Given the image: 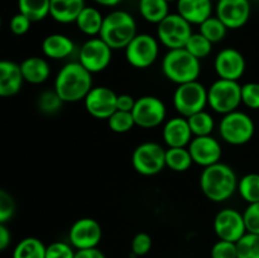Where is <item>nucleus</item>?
<instances>
[{
  "mask_svg": "<svg viewBox=\"0 0 259 258\" xmlns=\"http://www.w3.org/2000/svg\"><path fill=\"white\" fill-rule=\"evenodd\" d=\"M93 89V73L80 62L66 63L55 78V89L63 103L83 100Z\"/></svg>",
  "mask_w": 259,
  "mask_h": 258,
  "instance_id": "nucleus-1",
  "label": "nucleus"
},
{
  "mask_svg": "<svg viewBox=\"0 0 259 258\" xmlns=\"http://www.w3.org/2000/svg\"><path fill=\"white\" fill-rule=\"evenodd\" d=\"M238 177L228 164L218 163L207 166L200 175L201 191L210 201L223 202L234 195L238 189Z\"/></svg>",
  "mask_w": 259,
  "mask_h": 258,
  "instance_id": "nucleus-2",
  "label": "nucleus"
},
{
  "mask_svg": "<svg viewBox=\"0 0 259 258\" xmlns=\"http://www.w3.org/2000/svg\"><path fill=\"white\" fill-rule=\"evenodd\" d=\"M137 35V23L129 13L114 10L104 17L99 37L111 50H125L126 46Z\"/></svg>",
  "mask_w": 259,
  "mask_h": 258,
  "instance_id": "nucleus-3",
  "label": "nucleus"
},
{
  "mask_svg": "<svg viewBox=\"0 0 259 258\" xmlns=\"http://www.w3.org/2000/svg\"><path fill=\"white\" fill-rule=\"evenodd\" d=\"M162 72L171 82L181 85L197 81L201 73V63L185 48L168 50L162 60Z\"/></svg>",
  "mask_w": 259,
  "mask_h": 258,
  "instance_id": "nucleus-4",
  "label": "nucleus"
},
{
  "mask_svg": "<svg viewBox=\"0 0 259 258\" xmlns=\"http://www.w3.org/2000/svg\"><path fill=\"white\" fill-rule=\"evenodd\" d=\"M242 104V85L238 81H214L207 89V105L218 114H229L238 110Z\"/></svg>",
  "mask_w": 259,
  "mask_h": 258,
  "instance_id": "nucleus-5",
  "label": "nucleus"
},
{
  "mask_svg": "<svg viewBox=\"0 0 259 258\" xmlns=\"http://www.w3.org/2000/svg\"><path fill=\"white\" fill-rule=\"evenodd\" d=\"M254 121L248 114L235 110L223 115L219 124L220 137L232 146L248 143L254 136Z\"/></svg>",
  "mask_w": 259,
  "mask_h": 258,
  "instance_id": "nucleus-6",
  "label": "nucleus"
},
{
  "mask_svg": "<svg viewBox=\"0 0 259 258\" xmlns=\"http://www.w3.org/2000/svg\"><path fill=\"white\" fill-rule=\"evenodd\" d=\"M207 105V89L199 81L181 83L174 93V106L181 116L189 118Z\"/></svg>",
  "mask_w": 259,
  "mask_h": 258,
  "instance_id": "nucleus-7",
  "label": "nucleus"
},
{
  "mask_svg": "<svg viewBox=\"0 0 259 258\" xmlns=\"http://www.w3.org/2000/svg\"><path fill=\"white\" fill-rule=\"evenodd\" d=\"M132 164L142 176H154L166 167V149L156 142L141 143L132 154Z\"/></svg>",
  "mask_w": 259,
  "mask_h": 258,
  "instance_id": "nucleus-8",
  "label": "nucleus"
},
{
  "mask_svg": "<svg viewBox=\"0 0 259 258\" xmlns=\"http://www.w3.org/2000/svg\"><path fill=\"white\" fill-rule=\"evenodd\" d=\"M191 34V24L179 13L168 14L157 24V38L168 50L185 48Z\"/></svg>",
  "mask_w": 259,
  "mask_h": 258,
  "instance_id": "nucleus-9",
  "label": "nucleus"
},
{
  "mask_svg": "<svg viewBox=\"0 0 259 258\" xmlns=\"http://www.w3.org/2000/svg\"><path fill=\"white\" fill-rule=\"evenodd\" d=\"M125 58L136 68H147L158 58V40L151 34H137L125 47Z\"/></svg>",
  "mask_w": 259,
  "mask_h": 258,
  "instance_id": "nucleus-10",
  "label": "nucleus"
},
{
  "mask_svg": "<svg viewBox=\"0 0 259 258\" xmlns=\"http://www.w3.org/2000/svg\"><path fill=\"white\" fill-rule=\"evenodd\" d=\"M132 114L136 125L144 129H151L163 123L167 115V109L161 99L157 96L147 95L137 99Z\"/></svg>",
  "mask_w": 259,
  "mask_h": 258,
  "instance_id": "nucleus-11",
  "label": "nucleus"
},
{
  "mask_svg": "<svg viewBox=\"0 0 259 258\" xmlns=\"http://www.w3.org/2000/svg\"><path fill=\"white\" fill-rule=\"evenodd\" d=\"M113 50L99 38L86 40L78 52V62L91 73H98L105 70L111 62Z\"/></svg>",
  "mask_w": 259,
  "mask_h": 258,
  "instance_id": "nucleus-12",
  "label": "nucleus"
},
{
  "mask_svg": "<svg viewBox=\"0 0 259 258\" xmlns=\"http://www.w3.org/2000/svg\"><path fill=\"white\" fill-rule=\"evenodd\" d=\"M103 238V228L98 220L93 218H81L76 220L68 232L70 244L77 249L98 248Z\"/></svg>",
  "mask_w": 259,
  "mask_h": 258,
  "instance_id": "nucleus-13",
  "label": "nucleus"
},
{
  "mask_svg": "<svg viewBox=\"0 0 259 258\" xmlns=\"http://www.w3.org/2000/svg\"><path fill=\"white\" fill-rule=\"evenodd\" d=\"M214 230L222 240L237 243L247 233L243 212L232 207L220 210L214 219Z\"/></svg>",
  "mask_w": 259,
  "mask_h": 258,
  "instance_id": "nucleus-14",
  "label": "nucleus"
},
{
  "mask_svg": "<svg viewBox=\"0 0 259 258\" xmlns=\"http://www.w3.org/2000/svg\"><path fill=\"white\" fill-rule=\"evenodd\" d=\"M116 99L118 95L110 88L96 86L91 89L90 93L86 95L83 103H85L86 111L91 116L108 120L116 111Z\"/></svg>",
  "mask_w": 259,
  "mask_h": 258,
  "instance_id": "nucleus-15",
  "label": "nucleus"
},
{
  "mask_svg": "<svg viewBox=\"0 0 259 258\" xmlns=\"http://www.w3.org/2000/svg\"><path fill=\"white\" fill-rule=\"evenodd\" d=\"M249 0H218L217 17L228 29L244 27L250 18Z\"/></svg>",
  "mask_w": 259,
  "mask_h": 258,
  "instance_id": "nucleus-16",
  "label": "nucleus"
},
{
  "mask_svg": "<svg viewBox=\"0 0 259 258\" xmlns=\"http://www.w3.org/2000/svg\"><path fill=\"white\" fill-rule=\"evenodd\" d=\"M245 58L237 48L228 47L220 51L214 61V68L219 78L238 81L245 72Z\"/></svg>",
  "mask_w": 259,
  "mask_h": 258,
  "instance_id": "nucleus-17",
  "label": "nucleus"
},
{
  "mask_svg": "<svg viewBox=\"0 0 259 258\" xmlns=\"http://www.w3.org/2000/svg\"><path fill=\"white\" fill-rule=\"evenodd\" d=\"M187 148L191 153L194 163L199 164L204 168L220 162V158L223 156L222 144L212 136L192 137Z\"/></svg>",
  "mask_w": 259,
  "mask_h": 258,
  "instance_id": "nucleus-18",
  "label": "nucleus"
},
{
  "mask_svg": "<svg viewBox=\"0 0 259 258\" xmlns=\"http://www.w3.org/2000/svg\"><path fill=\"white\" fill-rule=\"evenodd\" d=\"M162 137L168 148H175V147H187L194 136L190 129L187 118L175 116L164 123Z\"/></svg>",
  "mask_w": 259,
  "mask_h": 258,
  "instance_id": "nucleus-19",
  "label": "nucleus"
},
{
  "mask_svg": "<svg viewBox=\"0 0 259 258\" xmlns=\"http://www.w3.org/2000/svg\"><path fill=\"white\" fill-rule=\"evenodd\" d=\"M23 82L20 66L13 61L0 60V98L17 95Z\"/></svg>",
  "mask_w": 259,
  "mask_h": 258,
  "instance_id": "nucleus-20",
  "label": "nucleus"
},
{
  "mask_svg": "<svg viewBox=\"0 0 259 258\" xmlns=\"http://www.w3.org/2000/svg\"><path fill=\"white\" fill-rule=\"evenodd\" d=\"M177 13L191 25H200L211 17L212 0H177Z\"/></svg>",
  "mask_w": 259,
  "mask_h": 258,
  "instance_id": "nucleus-21",
  "label": "nucleus"
},
{
  "mask_svg": "<svg viewBox=\"0 0 259 258\" xmlns=\"http://www.w3.org/2000/svg\"><path fill=\"white\" fill-rule=\"evenodd\" d=\"M85 7V0H51L50 15L61 24L75 23Z\"/></svg>",
  "mask_w": 259,
  "mask_h": 258,
  "instance_id": "nucleus-22",
  "label": "nucleus"
},
{
  "mask_svg": "<svg viewBox=\"0 0 259 258\" xmlns=\"http://www.w3.org/2000/svg\"><path fill=\"white\" fill-rule=\"evenodd\" d=\"M75 51V43L70 37L60 33L50 34L43 39L42 52L51 60H63Z\"/></svg>",
  "mask_w": 259,
  "mask_h": 258,
  "instance_id": "nucleus-23",
  "label": "nucleus"
},
{
  "mask_svg": "<svg viewBox=\"0 0 259 258\" xmlns=\"http://www.w3.org/2000/svg\"><path fill=\"white\" fill-rule=\"evenodd\" d=\"M20 71H22L23 80L25 82L39 85L46 82L51 75V67L47 60L38 56L28 57L20 63Z\"/></svg>",
  "mask_w": 259,
  "mask_h": 258,
  "instance_id": "nucleus-24",
  "label": "nucleus"
},
{
  "mask_svg": "<svg viewBox=\"0 0 259 258\" xmlns=\"http://www.w3.org/2000/svg\"><path fill=\"white\" fill-rule=\"evenodd\" d=\"M104 17L96 8L93 7H85L80 15L76 19V25L78 29L86 35L90 37H95V35L100 34L101 27H103Z\"/></svg>",
  "mask_w": 259,
  "mask_h": 258,
  "instance_id": "nucleus-25",
  "label": "nucleus"
},
{
  "mask_svg": "<svg viewBox=\"0 0 259 258\" xmlns=\"http://www.w3.org/2000/svg\"><path fill=\"white\" fill-rule=\"evenodd\" d=\"M168 4L166 0H139V13L144 20L158 24L169 14Z\"/></svg>",
  "mask_w": 259,
  "mask_h": 258,
  "instance_id": "nucleus-26",
  "label": "nucleus"
},
{
  "mask_svg": "<svg viewBox=\"0 0 259 258\" xmlns=\"http://www.w3.org/2000/svg\"><path fill=\"white\" fill-rule=\"evenodd\" d=\"M45 243L34 237H27L20 240L13 250V258H46Z\"/></svg>",
  "mask_w": 259,
  "mask_h": 258,
  "instance_id": "nucleus-27",
  "label": "nucleus"
},
{
  "mask_svg": "<svg viewBox=\"0 0 259 258\" xmlns=\"http://www.w3.org/2000/svg\"><path fill=\"white\" fill-rule=\"evenodd\" d=\"M191 153L187 147H175L166 149V167L175 172H186L192 166Z\"/></svg>",
  "mask_w": 259,
  "mask_h": 258,
  "instance_id": "nucleus-28",
  "label": "nucleus"
},
{
  "mask_svg": "<svg viewBox=\"0 0 259 258\" xmlns=\"http://www.w3.org/2000/svg\"><path fill=\"white\" fill-rule=\"evenodd\" d=\"M51 0H18L19 13L33 22H39L50 15Z\"/></svg>",
  "mask_w": 259,
  "mask_h": 258,
  "instance_id": "nucleus-29",
  "label": "nucleus"
},
{
  "mask_svg": "<svg viewBox=\"0 0 259 258\" xmlns=\"http://www.w3.org/2000/svg\"><path fill=\"white\" fill-rule=\"evenodd\" d=\"M187 121H189L190 129H191V133L194 137L211 136L215 128L214 118H212L211 114L205 110L192 114L191 116L187 118Z\"/></svg>",
  "mask_w": 259,
  "mask_h": 258,
  "instance_id": "nucleus-30",
  "label": "nucleus"
},
{
  "mask_svg": "<svg viewBox=\"0 0 259 258\" xmlns=\"http://www.w3.org/2000/svg\"><path fill=\"white\" fill-rule=\"evenodd\" d=\"M237 191L248 204L259 201V174H247L238 181Z\"/></svg>",
  "mask_w": 259,
  "mask_h": 258,
  "instance_id": "nucleus-31",
  "label": "nucleus"
},
{
  "mask_svg": "<svg viewBox=\"0 0 259 258\" xmlns=\"http://www.w3.org/2000/svg\"><path fill=\"white\" fill-rule=\"evenodd\" d=\"M227 32L228 28L225 27L224 23L218 17H212V15L200 24V33L212 45L222 42L227 35Z\"/></svg>",
  "mask_w": 259,
  "mask_h": 258,
  "instance_id": "nucleus-32",
  "label": "nucleus"
},
{
  "mask_svg": "<svg viewBox=\"0 0 259 258\" xmlns=\"http://www.w3.org/2000/svg\"><path fill=\"white\" fill-rule=\"evenodd\" d=\"M238 258H259V234L245 233L237 242Z\"/></svg>",
  "mask_w": 259,
  "mask_h": 258,
  "instance_id": "nucleus-33",
  "label": "nucleus"
},
{
  "mask_svg": "<svg viewBox=\"0 0 259 258\" xmlns=\"http://www.w3.org/2000/svg\"><path fill=\"white\" fill-rule=\"evenodd\" d=\"M185 50L189 51L192 56L201 60V58L207 57L211 53L212 43L207 40L201 33H192L191 37L187 40Z\"/></svg>",
  "mask_w": 259,
  "mask_h": 258,
  "instance_id": "nucleus-34",
  "label": "nucleus"
},
{
  "mask_svg": "<svg viewBox=\"0 0 259 258\" xmlns=\"http://www.w3.org/2000/svg\"><path fill=\"white\" fill-rule=\"evenodd\" d=\"M109 128L114 132V133L123 134L126 132L132 131L136 126V121H134L133 114L129 111H121L116 110L110 118L108 119Z\"/></svg>",
  "mask_w": 259,
  "mask_h": 258,
  "instance_id": "nucleus-35",
  "label": "nucleus"
},
{
  "mask_svg": "<svg viewBox=\"0 0 259 258\" xmlns=\"http://www.w3.org/2000/svg\"><path fill=\"white\" fill-rule=\"evenodd\" d=\"M63 101L61 100L60 96L57 95L55 90L53 91H45V93L40 94V96L38 98V106H39V110L45 114H55L62 106Z\"/></svg>",
  "mask_w": 259,
  "mask_h": 258,
  "instance_id": "nucleus-36",
  "label": "nucleus"
},
{
  "mask_svg": "<svg viewBox=\"0 0 259 258\" xmlns=\"http://www.w3.org/2000/svg\"><path fill=\"white\" fill-rule=\"evenodd\" d=\"M75 248L66 242H53L46 248V258H75Z\"/></svg>",
  "mask_w": 259,
  "mask_h": 258,
  "instance_id": "nucleus-37",
  "label": "nucleus"
},
{
  "mask_svg": "<svg viewBox=\"0 0 259 258\" xmlns=\"http://www.w3.org/2000/svg\"><path fill=\"white\" fill-rule=\"evenodd\" d=\"M211 258H238L237 243L219 239L210 250Z\"/></svg>",
  "mask_w": 259,
  "mask_h": 258,
  "instance_id": "nucleus-38",
  "label": "nucleus"
},
{
  "mask_svg": "<svg viewBox=\"0 0 259 258\" xmlns=\"http://www.w3.org/2000/svg\"><path fill=\"white\" fill-rule=\"evenodd\" d=\"M242 104L249 109H259V83L247 82L242 85Z\"/></svg>",
  "mask_w": 259,
  "mask_h": 258,
  "instance_id": "nucleus-39",
  "label": "nucleus"
},
{
  "mask_svg": "<svg viewBox=\"0 0 259 258\" xmlns=\"http://www.w3.org/2000/svg\"><path fill=\"white\" fill-rule=\"evenodd\" d=\"M15 201L12 195L0 189V223H7L14 217Z\"/></svg>",
  "mask_w": 259,
  "mask_h": 258,
  "instance_id": "nucleus-40",
  "label": "nucleus"
},
{
  "mask_svg": "<svg viewBox=\"0 0 259 258\" xmlns=\"http://www.w3.org/2000/svg\"><path fill=\"white\" fill-rule=\"evenodd\" d=\"M243 218L247 232L259 234V201L248 204L247 209L243 212Z\"/></svg>",
  "mask_w": 259,
  "mask_h": 258,
  "instance_id": "nucleus-41",
  "label": "nucleus"
},
{
  "mask_svg": "<svg viewBox=\"0 0 259 258\" xmlns=\"http://www.w3.org/2000/svg\"><path fill=\"white\" fill-rule=\"evenodd\" d=\"M132 253L137 257H142L146 255L147 253L151 250L152 248V238L148 233L141 232L138 234L134 235L133 240H132Z\"/></svg>",
  "mask_w": 259,
  "mask_h": 258,
  "instance_id": "nucleus-42",
  "label": "nucleus"
},
{
  "mask_svg": "<svg viewBox=\"0 0 259 258\" xmlns=\"http://www.w3.org/2000/svg\"><path fill=\"white\" fill-rule=\"evenodd\" d=\"M30 24H32V20L29 18H27L22 13H18V14L13 15V18L10 19V32L15 35H23L30 29Z\"/></svg>",
  "mask_w": 259,
  "mask_h": 258,
  "instance_id": "nucleus-43",
  "label": "nucleus"
},
{
  "mask_svg": "<svg viewBox=\"0 0 259 258\" xmlns=\"http://www.w3.org/2000/svg\"><path fill=\"white\" fill-rule=\"evenodd\" d=\"M134 105H136V99L132 95H128V94L118 95V99H116V110L129 111V113H132Z\"/></svg>",
  "mask_w": 259,
  "mask_h": 258,
  "instance_id": "nucleus-44",
  "label": "nucleus"
},
{
  "mask_svg": "<svg viewBox=\"0 0 259 258\" xmlns=\"http://www.w3.org/2000/svg\"><path fill=\"white\" fill-rule=\"evenodd\" d=\"M75 258H106L105 254L99 248H89V249H77Z\"/></svg>",
  "mask_w": 259,
  "mask_h": 258,
  "instance_id": "nucleus-45",
  "label": "nucleus"
},
{
  "mask_svg": "<svg viewBox=\"0 0 259 258\" xmlns=\"http://www.w3.org/2000/svg\"><path fill=\"white\" fill-rule=\"evenodd\" d=\"M12 242V234L4 223H0V252L7 249Z\"/></svg>",
  "mask_w": 259,
  "mask_h": 258,
  "instance_id": "nucleus-46",
  "label": "nucleus"
},
{
  "mask_svg": "<svg viewBox=\"0 0 259 258\" xmlns=\"http://www.w3.org/2000/svg\"><path fill=\"white\" fill-rule=\"evenodd\" d=\"M94 2L98 3L99 5H103V7H115L123 0H94Z\"/></svg>",
  "mask_w": 259,
  "mask_h": 258,
  "instance_id": "nucleus-47",
  "label": "nucleus"
},
{
  "mask_svg": "<svg viewBox=\"0 0 259 258\" xmlns=\"http://www.w3.org/2000/svg\"><path fill=\"white\" fill-rule=\"evenodd\" d=\"M167 3H172V2H176L177 3V0H166Z\"/></svg>",
  "mask_w": 259,
  "mask_h": 258,
  "instance_id": "nucleus-48",
  "label": "nucleus"
},
{
  "mask_svg": "<svg viewBox=\"0 0 259 258\" xmlns=\"http://www.w3.org/2000/svg\"><path fill=\"white\" fill-rule=\"evenodd\" d=\"M0 28H2V18H0Z\"/></svg>",
  "mask_w": 259,
  "mask_h": 258,
  "instance_id": "nucleus-49",
  "label": "nucleus"
}]
</instances>
